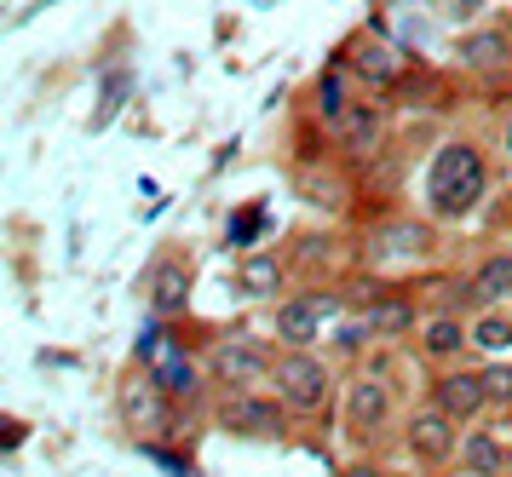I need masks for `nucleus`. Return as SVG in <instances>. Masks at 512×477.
<instances>
[{"label":"nucleus","mask_w":512,"mask_h":477,"mask_svg":"<svg viewBox=\"0 0 512 477\" xmlns=\"http://www.w3.org/2000/svg\"><path fill=\"white\" fill-rule=\"evenodd\" d=\"M271 368H277V357L265 351L259 340H248V334H236V340H219L208 351V374L219 380L225 391H248L259 386V380H271Z\"/></svg>","instance_id":"8"},{"label":"nucleus","mask_w":512,"mask_h":477,"mask_svg":"<svg viewBox=\"0 0 512 477\" xmlns=\"http://www.w3.org/2000/svg\"><path fill=\"white\" fill-rule=\"evenodd\" d=\"M432 403L443 414H455L461 426H478V414H489V391H484V368H449L432 380Z\"/></svg>","instance_id":"12"},{"label":"nucleus","mask_w":512,"mask_h":477,"mask_svg":"<svg viewBox=\"0 0 512 477\" xmlns=\"http://www.w3.org/2000/svg\"><path fill=\"white\" fill-rule=\"evenodd\" d=\"M472 299H478V311L507 305L512 299V253H489L484 265L472 271Z\"/></svg>","instance_id":"18"},{"label":"nucleus","mask_w":512,"mask_h":477,"mask_svg":"<svg viewBox=\"0 0 512 477\" xmlns=\"http://www.w3.org/2000/svg\"><path fill=\"white\" fill-rule=\"evenodd\" d=\"M346 477H386L380 466H369V460H357V466H346Z\"/></svg>","instance_id":"28"},{"label":"nucleus","mask_w":512,"mask_h":477,"mask_svg":"<svg viewBox=\"0 0 512 477\" xmlns=\"http://www.w3.org/2000/svg\"><path fill=\"white\" fill-rule=\"evenodd\" d=\"M403 449H409V460H420V466H449V460L461 455V420L443 414L438 403H432V409H415L409 426H403Z\"/></svg>","instance_id":"7"},{"label":"nucleus","mask_w":512,"mask_h":477,"mask_svg":"<svg viewBox=\"0 0 512 477\" xmlns=\"http://www.w3.org/2000/svg\"><path fill=\"white\" fill-rule=\"evenodd\" d=\"M300 190L305 202H328V207H346V190L328 179V173H300Z\"/></svg>","instance_id":"25"},{"label":"nucleus","mask_w":512,"mask_h":477,"mask_svg":"<svg viewBox=\"0 0 512 477\" xmlns=\"http://www.w3.org/2000/svg\"><path fill=\"white\" fill-rule=\"evenodd\" d=\"M489 196V161L472 138H449L426 161V213L432 219H466Z\"/></svg>","instance_id":"1"},{"label":"nucleus","mask_w":512,"mask_h":477,"mask_svg":"<svg viewBox=\"0 0 512 477\" xmlns=\"http://www.w3.org/2000/svg\"><path fill=\"white\" fill-rule=\"evenodd\" d=\"M512 64V35L495 29V23H478L472 35H461V69L472 75H495V69Z\"/></svg>","instance_id":"16"},{"label":"nucleus","mask_w":512,"mask_h":477,"mask_svg":"<svg viewBox=\"0 0 512 477\" xmlns=\"http://www.w3.org/2000/svg\"><path fill=\"white\" fill-rule=\"evenodd\" d=\"M501 144H507V156H512V110H507V121H501Z\"/></svg>","instance_id":"29"},{"label":"nucleus","mask_w":512,"mask_h":477,"mask_svg":"<svg viewBox=\"0 0 512 477\" xmlns=\"http://www.w3.org/2000/svg\"><path fill=\"white\" fill-rule=\"evenodd\" d=\"M369 334H374V322L363 317V322H346V328H340L334 340H340V351H363V340H369Z\"/></svg>","instance_id":"26"},{"label":"nucleus","mask_w":512,"mask_h":477,"mask_svg":"<svg viewBox=\"0 0 512 477\" xmlns=\"http://www.w3.org/2000/svg\"><path fill=\"white\" fill-rule=\"evenodd\" d=\"M271 386H277L282 409L294 414V420H311V414L328 409V397H334V374H328L323 357H311L305 345H288L271 368Z\"/></svg>","instance_id":"2"},{"label":"nucleus","mask_w":512,"mask_h":477,"mask_svg":"<svg viewBox=\"0 0 512 477\" xmlns=\"http://www.w3.org/2000/svg\"><path fill=\"white\" fill-rule=\"evenodd\" d=\"M340 420H346V437H351V443H374V437L392 426V386H386L380 374L351 380L346 397H340Z\"/></svg>","instance_id":"6"},{"label":"nucleus","mask_w":512,"mask_h":477,"mask_svg":"<svg viewBox=\"0 0 512 477\" xmlns=\"http://www.w3.org/2000/svg\"><path fill=\"white\" fill-rule=\"evenodd\" d=\"M334 138H340V150H346L351 161H369L374 150H380V138H386V110H380V104H351L346 121L334 127Z\"/></svg>","instance_id":"14"},{"label":"nucleus","mask_w":512,"mask_h":477,"mask_svg":"<svg viewBox=\"0 0 512 477\" xmlns=\"http://www.w3.org/2000/svg\"><path fill=\"white\" fill-rule=\"evenodd\" d=\"M150 374L162 380V391L173 397V403H190V397H196V386H202V380H196V363H190L179 345H156V357H150Z\"/></svg>","instance_id":"17"},{"label":"nucleus","mask_w":512,"mask_h":477,"mask_svg":"<svg viewBox=\"0 0 512 477\" xmlns=\"http://www.w3.org/2000/svg\"><path fill=\"white\" fill-rule=\"evenodd\" d=\"M472 351H484V357L512 351V317H501V305L484 311V317H472Z\"/></svg>","instance_id":"21"},{"label":"nucleus","mask_w":512,"mask_h":477,"mask_svg":"<svg viewBox=\"0 0 512 477\" xmlns=\"http://www.w3.org/2000/svg\"><path fill=\"white\" fill-rule=\"evenodd\" d=\"M432 225L426 219H386V225H374L363 236V265L374 271H397V265H420V259H432Z\"/></svg>","instance_id":"3"},{"label":"nucleus","mask_w":512,"mask_h":477,"mask_svg":"<svg viewBox=\"0 0 512 477\" xmlns=\"http://www.w3.org/2000/svg\"><path fill=\"white\" fill-rule=\"evenodd\" d=\"M127 92H133V75L127 69H104V81H98V104H93V133H104L110 121L121 115V104H127Z\"/></svg>","instance_id":"20"},{"label":"nucleus","mask_w":512,"mask_h":477,"mask_svg":"<svg viewBox=\"0 0 512 477\" xmlns=\"http://www.w3.org/2000/svg\"><path fill=\"white\" fill-rule=\"evenodd\" d=\"M317 110H323V121L328 127H340V121H346V69L340 64H328L323 69V81H317Z\"/></svg>","instance_id":"22"},{"label":"nucleus","mask_w":512,"mask_h":477,"mask_svg":"<svg viewBox=\"0 0 512 477\" xmlns=\"http://www.w3.org/2000/svg\"><path fill=\"white\" fill-rule=\"evenodd\" d=\"M282 276H288V265H282L277 253H242V265H236V288L248 299H271L282 288Z\"/></svg>","instance_id":"19"},{"label":"nucleus","mask_w":512,"mask_h":477,"mask_svg":"<svg viewBox=\"0 0 512 477\" xmlns=\"http://www.w3.org/2000/svg\"><path fill=\"white\" fill-rule=\"evenodd\" d=\"M334 64L346 69V75H357L363 87L392 92L397 81H403V46L386 41L380 29H363V35H357V41H351L346 52H334Z\"/></svg>","instance_id":"5"},{"label":"nucleus","mask_w":512,"mask_h":477,"mask_svg":"<svg viewBox=\"0 0 512 477\" xmlns=\"http://www.w3.org/2000/svg\"><path fill=\"white\" fill-rule=\"evenodd\" d=\"M190 253L179 248H167L156 265H150V282H144V305H150V317L167 322V317H179L190 305Z\"/></svg>","instance_id":"10"},{"label":"nucleus","mask_w":512,"mask_h":477,"mask_svg":"<svg viewBox=\"0 0 512 477\" xmlns=\"http://www.w3.org/2000/svg\"><path fill=\"white\" fill-rule=\"evenodd\" d=\"M116 409H121V426H127V432L156 437V432H167V409H173V397H167L162 380L144 368V374H133V380L121 386Z\"/></svg>","instance_id":"9"},{"label":"nucleus","mask_w":512,"mask_h":477,"mask_svg":"<svg viewBox=\"0 0 512 477\" xmlns=\"http://www.w3.org/2000/svg\"><path fill=\"white\" fill-rule=\"evenodd\" d=\"M328 317H340V294H294V299H277L271 328H277L282 345H311Z\"/></svg>","instance_id":"11"},{"label":"nucleus","mask_w":512,"mask_h":477,"mask_svg":"<svg viewBox=\"0 0 512 477\" xmlns=\"http://www.w3.org/2000/svg\"><path fill=\"white\" fill-rule=\"evenodd\" d=\"M369 322H374V334H403L415 322V299H403V294L369 299Z\"/></svg>","instance_id":"23"},{"label":"nucleus","mask_w":512,"mask_h":477,"mask_svg":"<svg viewBox=\"0 0 512 477\" xmlns=\"http://www.w3.org/2000/svg\"><path fill=\"white\" fill-rule=\"evenodd\" d=\"M254 230H259V202H254V213H242V219L231 225V242H248Z\"/></svg>","instance_id":"27"},{"label":"nucleus","mask_w":512,"mask_h":477,"mask_svg":"<svg viewBox=\"0 0 512 477\" xmlns=\"http://www.w3.org/2000/svg\"><path fill=\"white\" fill-rule=\"evenodd\" d=\"M420 351L432 363H455L461 351H472V322H461V311H432L420 322Z\"/></svg>","instance_id":"13"},{"label":"nucleus","mask_w":512,"mask_h":477,"mask_svg":"<svg viewBox=\"0 0 512 477\" xmlns=\"http://www.w3.org/2000/svg\"><path fill=\"white\" fill-rule=\"evenodd\" d=\"M461 472L466 477H507V466H512V455H507V443L489 432V426H466L461 432Z\"/></svg>","instance_id":"15"},{"label":"nucleus","mask_w":512,"mask_h":477,"mask_svg":"<svg viewBox=\"0 0 512 477\" xmlns=\"http://www.w3.org/2000/svg\"><path fill=\"white\" fill-rule=\"evenodd\" d=\"M219 426L242 443H277L282 426H288V409H282V397L271 391H231L225 403H219Z\"/></svg>","instance_id":"4"},{"label":"nucleus","mask_w":512,"mask_h":477,"mask_svg":"<svg viewBox=\"0 0 512 477\" xmlns=\"http://www.w3.org/2000/svg\"><path fill=\"white\" fill-rule=\"evenodd\" d=\"M484 391H489V409H512V363H489Z\"/></svg>","instance_id":"24"}]
</instances>
